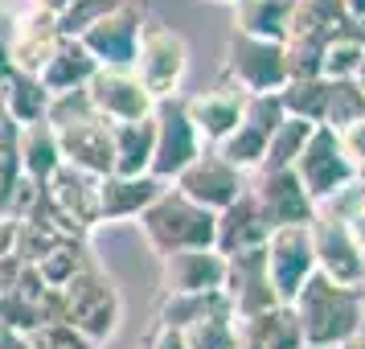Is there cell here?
<instances>
[{
  "mask_svg": "<svg viewBox=\"0 0 365 349\" xmlns=\"http://www.w3.org/2000/svg\"><path fill=\"white\" fill-rule=\"evenodd\" d=\"M336 349H365V316H361V325L349 333V337H345V341H341Z\"/></svg>",
  "mask_w": 365,
  "mask_h": 349,
  "instance_id": "c3c4849f",
  "label": "cell"
},
{
  "mask_svg": "<svg viewBox=\"0 0 365 349\" xmlns=\"http://www.w3.org/2000/svg\"><path fill=\"white\" fill-rule=\"evenodd\" d=\"M135 222H140L144 243H148L160 259H165V255H177V251L214 247V231H217V214L193 206L189 198H181L173 185H168L165 193L152 201Z\"/></svg>",
  "mask_w": 365,
  "mask_h": 349,
  "instance_id": "3957f363",
  "label": "cell"
},
{
  "mask_svg": "<svg viewBox=\"0 0 365 349\" xmlns=\"http://www.w3.org/2000/svg\"><path fill=\"white\" fill-rule=\"evenodd\" d=\"M238 349H259V345H250V341H242V337H238Z\"/></svg>",
  "mask_w": 365,
  "mask_h": 349,
  "instance_id": "816d5d0a",
  "label": "cell"
},
{
  "mask_svg": "<svg viewBox=\"0 0 365 349\" xmlns=\"http://www.w3.org/2000/svg\"><path fill=\"white\" fill-rule=\"evenodd\" d=\"M217 313H234L226 292H197V296H160L156 304V325H173V329H189L193 320Z\"/></svg>",
  "mask_w": 365,
  "mask_h": 349,
  "instance_id": "83f0119b",
  "label": "cell"
},
{
  "mask_svg": "<svg viewBox=\"0 0 365 349\" xmlns=\"http://www.w3.org/2000/svg\"><path fill=\"white\" fill-rule=\"evenodd\" d=\"M299 349H312V345H299Z\"/></svg>",
  "mask_w": 365,
  "mask_h": 349,
  "instance_id": "9f6ffc18",
  "label": "cell"
},
{
  "mask_svg": "<svg viewBox=\"0 0 365 349\" xmlns=\"http://www.w3.org/2000/svg\"><path fill=\"white\" fill-rule=\"evenodd\" d=\"M292 21L287 0H238L234 4V34L263 37V41H283Z\"/></svg>",
  "mask_w": 365,
  "mask_h": 349,
  "instance_id": "4316f807",
  "label": "cell"
},
{
  "mask_svg": "<svg viewBox=\"0 0 365 349\" xmlns=\"http://www.w3.org/2000/svg\"><path fill=\"white\" fill-rule=\"evenodd\" d=\"M292 173L299 177L304 193H308L316 206H324V201L336 198L345 185L357 181L353 168H349V161H345V152H341V144H336V132L324 128V123L312 128V136H308V144L299 148Z\"/></svg>",
  "mask_w": 365,
  "mask_h": 349,
  "instance_id": "52a82bcc",
  "label": "cell"
},
{
  "mask_svg": "<svg viewBox=\"0 0 365 349\" xmlns=\"http://www.w3.org/2000/svg\"><path fill=\"white\" fill-rule=\"evenodd\" d=\"M353 83H357V91L365 95V58H361V66H357V74H353Z\"/></svg>",
  "mask_w": 365,
  "mask_h": 349,
  "instance_id": "f907efd6",
  "label": "cell"
},
{
  "mask_svg": "<svg viewBox=\"0 0 365 349\" xmlns=\"http://www.w3.org/2000/svg\"><path fill=\"white\" fill-rule=\"evenodd\" d=\"M287 4H299V0H287Z\"/></svg>",
  "mask_w": 365,
  "mask_h": 349,
  "instance_id": "db71d44e",
  "label": "cell"
},
{
  "mask_svg": "<svg viewBox=\"0 0 365 349\" xmlns=\"http://www.w3.org/2000/svg\"><path fill=\"white\" fill-rule=\"evenodd\" d=\"M226 4H238V0H226Z\"/></svg>",
  "mask_w": 365,
  "mask_h": 349,
  "instance_id": "11a10c76",
  "label": "cell"
},
{
  "mask_svg": "<svg viewBox=\"0 0 365 349\" xmlns=\"http://www.w3.org/2000/svg\"><path fill=\"white\" fill-rule=\"evenodd\" d=\"M336 144H341V152H345L353 177H357V181H365V119H357V123L341 128V132H336Z\"/></svg>",
  "mask_w": 365,
  "mask_h": 349,
  "instance_id": "60d3db41",
  "label": "cell"
},
{
  "mask_svg": "<svg viewBox=\"0 0 365 349\" xmlns=\"http://www.w3.org/2000/svg\"><path fill=\"white\" fill-rule=\"evenodd\" d=\"M173 189H177L181 198H189L193 206H201V210L222 214L226 206H234V201L247 193V177H242L238 168L226 165L214 148H205L197 161L173 181Z\"/></svg>",
  "mask_w": 365,
  "mask_h": 349,
  "instance_id": "8fae6325",
  "label": "cell"
},
{
  "mask_svg": "<svg viewBox=\"0 0 365 349\" xmlns=\"http://www.w3.org/2000/svg\"><path fill=\"white\" fill-rule=\"evenodd\" d=\"M58 41H62V34H58V13L41 9V4H25L17 17H13V29H9L13 70L41 74L46 58L53 54V46H58Z\"/></svg>",
  "mask_w": 365,
  "mask_h": 349,
  "instance_id": "ac0fdd59",
  "label": "cell"
},
{
  "mask_svg": "<svg viewBox=\"0 0 365 349\" xmlns=\"http://www.w3.org/2000/svg\"><path fill=\"white\" fill-rule=\"evenodd\" d=\"M58 148H62V165L91 173V177H111V123L107 119H83V123H70L58 128Z\"/></svg>",
  "mask_w": 365,
  "mask_h": 349,
  "instance_id": "d6986e66",
  "label": "cell"
},
{
  "mask_svg": "<svg viewBox=\"0 0 365 349\" xmlns=\"http://www.w3.org/2000/svg\"><path fill=\"white\" fill-rule=\"evenodd\" d=\"M132 74L156 103L181 95V83L189 74V46H185V37L173 25H165V21H144Z\"/></svg>",
  "mask_w": 365,
  "mask_h": 349,
  "instance_id": "277c9868",
  "label": "cell"
},
{
  "mask_svg": "<svg viewBox=\"0 0 365 349\" xmlns=\"http://www.w3.org/2000/svg\"><path fill=\"white\" fill-rule=\"evenodd\" d=\"M283 119H287V111H283V103H279V91H271V95H247V103H242V123L255 128L259 136H267V140H271V132L279 128Z\"/></svg>",
  "mask_w": 365,
  "mask_h": 349,
  "instance_id": "f35d334b",
  "label": "cell"
},
{
  "mask_svg": "<svg viewBox=\"0 0 365 349\" xmlns=\"http://www.w3.org/2000/svg\"><path fill=\"white\" fill-rule=\"evenodd\" d=\"M17 136H21V123L0 103V152H17Z\"/></svg>",
  "mask_w": 365,
  "mask_h": 349,
  "instance_id": "ee69618b",
  "label": "cell"
},
{
  "mask_svg": "<svg viewBox=\"0 0 365 349\" xmlns=\"http://www.w3.org/2000/svg\"><path fill=\"white\" fill-rule=\"evenodd\" d=\"M86 95H91V107L95 116L107 119V123H132V119H148L156 99L140 86L132 70H95L91 83H86Z\"/></svg>",
  "mask_w": 365,
  "mask_h": 349,
  "instance_id": "5bb4252c",
  "label": "cell"
},
{
  "mask_svg": "<svg viewBox=\"0 0 365 349\" xmlns=\"http://www.w3.org/2000/svg\"><path fill=\"white\" fill-rule=\"evenodd\" d=\"M160 288H165V296L222 292V288H226V259H222L214 247L165 255V259H160Z\"/></svg>",
  "mask_w": 365,
  "mask_h": 349,
  "instance_id": "e0dca14e",
  "label": "cell"
},
{
  "mask_svg": "<svg viewBox=\"0 0 365 349\" xmlns=\"http://www.w3.org/2000/svg\"><path fill=\"white\" fill-rule=\"evenodd\" d=\"M168 185L156 177H103L99 181V222H132L165 193Z\"/></svg>",
  "mask_w": 365,
  "mask_h": 349,
  "instance_id": "44dd1931",
  "label": "cell"
},
{
  "mask_svg": "<svg viewBox=\"0 0 365 349\" xmlns=\"http://www.w3.org/2000/svg\"><path fill=\"white\" fill-rule=\"evenodd\" d=\"M226 300L238 320H247L255 313L275 308L279 296L271 288V271H267V251H247V255H234L226 259Z\"/></svg>",
  "mask_w": 365,
  "mask_h": 349,
  "instance_id": "9a60e30c",
  "label": "cell"
},
{
  "mask_svg": "<svg viewBox=\"0 0 365 349\" xmlns=\"http://www.w3.org/2000/svg\"><path fill=\"white\" fill-rule=\"evenodd\" d=\"M21 165H17V152H0V218H9V201L21 185Z\"/></svg>",
  "mask_w": 365,
  "mask_h": 349,
  "instance_id": "b9f144b4",
  "label": "cell"
},
{
  "mask_svg": "<svg viewBox=\"0 0 365 349\" xmlns=\"http://www.w3.org/2000/svg\"><path fill=\"white\" fill-rule=\"evenodd\" d=\"M181 103H185V116L193 123L197 140L205 148H217V144L242 123V103H247V95L234 91L230 83H217V86L197 91V95H189V99H181Z\"/></svg>",
  "mask_w": 365,
  "mask_h": 349,
  "instance_id": "2e32d148",
  "label": "cell"
},
{
  "mask_svg": "<svg viewBox=\"0 0 365 349\" xmlns=\"http://www.w3.org/2000/svg\"><path fill=\"white\" fill-rule=\"evenodd\" d=\"M214 152L230 168H238L242 177H250L255 168L263 165V156H267V136H259L255 128H247V123H238V128H234V132L226 136Z\"/></svg>",
  "mask_w": 365,
  "mask_h": 349,
  "instance_id": "1f68e13d",
  "label": "cell"
},
{
  "mask_svg": "<svg viewBox=\"0 0 365 349\" xmlns=\"http://www.w3.org/2000/svg\"><path fill=\"white\" fill-rule=\"evenodd\" d=\"M365 58V41L353 34H336L324 46V58H320V79H329V83H336V79H353L357 74V66H361Z\"/></svg>",
  "mask_w": 365,
  "mask_h": 349,
  "instance_id": "836d02e7",
  "label": "cell"
},
{
  "mask_svg": "<svg viewBox=\"0 0 365 349\" xmlns=\"http://www.w3.org/2000/svg\"><path fill=\"white\" fill-rule=\"evenodd\" d=\"M29 337V345L34 349H99L95 341H86L78 329H70V325H37V329H25Z\"/></svg>",
  "mask_w": 365,
  "mask_h": 349,
  "instance_id": "ab89813d",
  "label": "cell"
},
{
  "mask_svg": "<svg viewBox=\"0 0 365 349\" xmlns=\"http://www.w3.org/2000/svg\"><path fill=\"white\" fill-rule=\"evenodd\" d=\"M144 349H185V337L173 325H152V333L144 337Z\"/></svg>",
  "mask_w": 365,
  "mask_h": 349,
  "instance_id": "7bdbcfd3",
  "label": "cell"
},
{
  "mask_svg": "<svg viewBox=\"0 0 365 349\" xmlns=\"http://www.w3.org/2000/svg\"><path fill=\"white\" fill-rule=\"evenodd\" d=\"M17 165L21 173L29 177V181L46 185L62 168V148H58V132H53L50 123L41 119V123H25L17 136Z\"/></svg>",
  "mask_w": 365,
  "mask_h": 349,
  "instance_id": "603a6c76",
  "label": "cell"
},
{
  "mask_svg": "<svg viewBox=\"0 0 365 349\" xmlns=\"http://www.w3.org/2000/svg\"><path fill=\"white\" fill-rule=\"evenodd\" d=\"M283 111L304 123H324V107H329V79H287L279 91Z\"/></svg>",
  "mask_w": 365,
  "mask_h": 349,
  "instance_id": "f1b7e54d",
  "label": "cell"
},
{
  "mask_svg": "<svg viewBox=\"0 0 365 349\" xmlns=\"http://www.w3.org/2000/svg\"><path fill=\"white\" fill-rule=\"evenodd\" d=\"M267 238H271V222L263 218V210L255 206L250 193L226 206L217 214V231H214V251L222 259H234V255H247V251H263Z\"/></svg>",
  "mask_w": 365,
  "mask_h": 349,
  "instance_id": "ffe728a7",
  "label": "cell"
},
{
  "mask_svg": "<svg viewBox=\"0 0 365 349\" xmlns=\"http://www.w3.org/2000/svg\"><path fill=\"white\" fill-rule=\"evenodd\" d=\"M324 37H283V62L287 79H320V58H324Z\"/></svg>",
  "mask_w": 365,
  "mask_h": 349,
  "instance_id": "8d00e7d4",
  "label": "cell"
},
{
  "mask_svg": "<svg viewBox=\"0 0 365 349\" xmlns=\"http://www.w3.org/2000/svg\"><path fill=\"white\" fill-rule=\"evenodd\" d=\"M0 349H34L21 329H0Z\"/></svg>",
  "mask_w": 365,
  "mask_h": 349,
  "instance_id": "f6af8a7d",
  "label": "cell"
},
{
  "mask_svg": "<svg viewBox=\"0 0 365 349\" xmlns=\"http://www.w3.org/2000/svg\"><path fill=\"white\" fill-rule=\"evenodd\" d=\"M46 206H50V218L58 222V231L83 238L86 231L99 226V177L62 165L46 181Z\"/></svg>",
  "mask_w": 365,
  "mask_h": 349,
  "instance_id": "30bf717a",
  "label": "cell"
},
{
  "mask_svg": "<svg viewBox=\"0 0 365 349\" xmlns=\"http://www.w3.org/2000/svg\"><path fill=\"white\" fill-rule=\"evenodd\" d=\"M95 70L99 66H95V58L83 50V41H78V37H62V41L53 46V54L46 58V66H41L37 79L46 83L50 95H66V91H83Z\"/></svg>",
  "mask_w": 365,
  "mask_h": 349,
  "instance_id": "7402d4cb",
  "label": "cell"
},
{
  "mask_svg": "<svg viewBox=\"0 0 365 349\" xmlns=\"http://www.w3.org/2000/svg\"><path fill=\"white\" fill-rule=\"evenodd\" d=\"M247 193L255 198V206L263 210V218L271 222V231L279 226H308L316 214V201L304 193V185L292 168L279 173H250Z\"/></svg>",
  "mask_w": 365,
  "mask_h": 349,
  "instance_id": "7c38bea8",
  "label": "cell"
},
{
  "mask_svg": "<svg viewBox=\"0 0 365 349\" xmlns=\"http://www.w3.org/2000/svg\"><path fill=\"white\" fill-rule=\"evenodd\" d=\"M25 4H41V0H25Z\"/></svg>",
  "mask_w": 365,
  "mask_h": 349,
  "instance_id": "f5cc1de1",
  "label": "cell"
},
{
  "mask_svg": "<svg viewBox=\"0 0 365 349\" xmlns=\"http://www.w3.org/2000/svg\"><path fill=\"white\" fill-rule=\"evenodd\" d=\"M58 296H62V325L70 329H78L86 341H111L119 329V316H123V300H119V288L115 280L103 271L95 259L83 267V271H74L62 288H58Z\"/></svg>",
  "mask_w": 365,
  "mask_h": 349,
  "instance_id": "7a4b0ae2",
  "label": "cell"
},
{
  "mask_svg": "<svg viewBox=\"0 0 365 349\" xmlns=\"http://www.w3.org/2000/svg\"><path fill=\"white\" fill-rule=\"evenodd\" d=\"M308 243H312V259L320 275H329L332 283H345V288H365V251L353 243L341 218L316 210L308 222Z\"/></svg>",
  "mask_w": 365,
  "mask_h": 349,
  "instance_id": "ba28073f",
  "label": "cell"
},
{
  "mask_svg": "<svg viewBox=\"0 0 365 349\" xmlns=\"http://www.w3.org/2000/svg\"><path fill=\"white\" fill-rule=\"evenodd\" d=\"M185 349H238V316L217 313L205 320H193L189 329H181Z\"/></svg>",
  "mask_w": 365,
  "mask_h": 349,
  "instance_id": "d6a6232c",
  "label": "cell"
},
{
  "mask_svg": "<svg viewBox=\"0 0 365 349\" xmlns=\"http://www.w3.org/2000/svg\"><path fill=\"white\" fill-rule=\"evenodd\" d=\"M201 152H205V144L197 140L193 123L185 116L181 95L156 103V107H152V168H148L152 177L173 185Z\"/></svg>",
  "mask_w": 365,
  "mask_h": 349,
  "instance_id": "8992f818",
  "label": "cell"
},
{
  "mask_svg": "<svg viewBox=\"0 0 365 349\" xmlns=\"http://www.w3.org/2000/svg\"><path fill=\"white\" fill-rule=\"evenodd\" d=\"M263 251H267V271H271L275 296H279V304H292L296 292L316 271L308 226H279V231H271V238H267Z\"/></svg>",
  "mask_w": 365,
  "mask_h": 349,
  "instance_id": "4fadbf2b",
  "label": "cell"
},
{
  "mask_svg": "<svg viewBox=\"0 0 365 349\" xmlns=\"http://www.w3.org/2000/svg\"><path fill=\"white\" fill-rule=\"evenodd\" d=\"M66 4H70V0H41V9H50V13H62Z\"/></svg>",
  "mask_w": 365,
  "mask_h": 349,
  "instance_id": "681fc988",
  "label": "cell"
},
{
  "mask_svg": "<svg viewBox=\"0 0 365 349\" xmlns=\"http://www.w3.org/2000/svg\"><path fill=\"white\" fill-rule=\"evenodd\" d=\"M320 214H332V218H341L349 226V234H353V243L365 251V181H353L345 185L336 198H329L324 206H316Z\"/></svg>",
  "mask_w": 365,
  "mask_h": 349,
  "instance_id": "d590c367",
  "label": "cell"
},
{
  "mask_svg": "<svg viewBox=\"0 0 365 349\" xmlns=\"http://www.w3.org/2000/svg\"><path fill=\"white\" fill-rule=\"evenodd\" d=\"M50 99L53 95L46 91V83L37 74H29V70H13L0 83V103H4V111L17 119L21 128L25 123H41L46 111H50Z\"/></svg>",
  "mask_w": 365,
  "mask_h": 349,
  "instance_id": "484cf974",
  "label": "cell"
},
{
  "mask_svg": "<svg viewBox=\"0 0 365 349\" xmlns=\"http://www.w3.org/2000/svg\"><path fill=\"white\" fill-rule=\"evenodd\" d=\"M119 0H70L66 9L58 13V34L62 37H83L95 21H103Z\"/></svg>",
  "mask_w": 365,
  "mask_h": 349,
  "instance_id": "74e56055",
  "label": "cell"
},
{
  "mask_svg": "<svg viewBox=\"0 0 365 349\" xmlns=\"http://www.w3.org/2000/svg\"><path fill=\"white\" fill-rule=\"evenodd\" d=\"M13 238H17V226H13L9 218H0V259L13 255Z\"/></svg>",
  "mask_w": 365,
  "mask_h": 349,
  "instance_id": "bcb514c9",
  "label": "cell"
},
{
  "mask_svg": "<svg viewBox=\"0 0 365 349\" xmlns=\"http://www.w3.org/2000/svg\"><path fill=\"white\" fill-rule=\"evenodd\" d=\"M312 128H320V123H304V119L287 116L279 128L271 132V140H267V156H263V165L255 168V173H279V168H292L296 165V156H299V148L308 144Z\"/></svg>",
  "mask_w": 365,
  "mask_h": 349,
  "instance_id": "4dcf8cb0",
  "label": "cell"
},
{
  "mask_svg": "<svg viewBox=\"0 0 365 349\" xmlns=\"http://www.w3.org/2000/svg\"><path fill=\"white\" fill-rule=\"evenodd\" d=\"M13 74V54H9V34L0 29V83Z\"/></svg>",
  "mask_w": 365,
  "mask_h": 349,
  "instance_id": "7dc6e473",
  "label": "cell"
},
{
  "mask_svg": "<svg viewBox=\"0 0 365 349\" xmlns=\"http://www.w3.org/2000/svg\"><path fill=\"white\" fill-rule=\"evenodd\" d=\"M222 74L234 91L242 95H271L287 83V62H283V41H263V37L234 34L226 37L222 54Z\"/></svg>",
  "mask_w": 365,
  "mask_h": 349,
  "instance_id": "5b68a950",
  "label": "cell"
},
{
  "mask_svg": "<svg viewBox=\"0 0 365 349\" xmlns=\"http://www.w3.org/2000/svg\"><path fill=\"white\" fill-rule=\"evenodd\" d=\"M238 337L259 349H299L304 345V333H299V320L292 313V304H275L267 313H255L247 320H238Z\"/></svg>",
  "mask_w": 365,
  "mask_h": 349,
  "instance_id": "cb8c5ba5",
  "label": "cell"
},
{
  "mask_svg": "<svg viewBox=\"0 0 365 349\" xmlns=\"http://www.w3.org/2000/svg\"><path fill=\"white\" fill-rule=\"evenodd\" d=\"M292 313H296V320H299L304 345L336 349L349 333L361 325L365 288H345V283H332L329 275L312 271L308 283H304L296 292V300H292Z\"/></svg>",
  "mask_w": 365,
  "mask_h": 349,
  "instance_id": "6da1fadb",
  "label": "cell"
},
{
  "mask_svg": "<svg viewBox=\"0 0 365 349\" xmlns=\"http://www.w3.org/2000/svg\"><path fill=\"white\" fill-rule=\"evenodd\" d=\"M357 119H365V95L357 91V83H353V79H336V83H329V107H324V128L341 132V128L357 123Z\"/></svg>",
  "mask_w": 365,
  "mask_h": 349,
  "instance_id": "e575fe53",
  "label": "cell"
},
{
  "mask_svg": "<svg viewBox=\"0 0 365 349\" xmlns=\"http://www.w3.org/2000/svg\"><path fill=\"white\" fill-rule=\"evenodd\" d=\"M86 263H91L86 243L83 238H74V234H62V238H58V243H53V247L34 263V271L50 283V288H62V283H66L74 271H83Z\"/></svg>",
  "mask_w": 365,
  "mask_h": 349,
  "instance_id": "f546056e",
  "label": "cell"
},
{
  "mask_svg": "<svg viewBox=\"0 0 365 349\" xmlns=\"http://www.w3.org/2000/svg\"><path fill=\"white\" fill-rule=\"evenodd\" d=\"M140 29H144V9L135 0H119L103 21H95L78 41L83 50L95 58L103 70H132L135 46H140Z\"/></svg>",
  "mask_w": 365,
  "mask_h": 349,
  "instance_id": "9c48e42d",
  "label": "cell"
},
{
  "mask_svg": "<svg viewBox=\"0 0 365 349\" xmlns=\"http://www.w3.org/2000/svg\"><path fill=\"white\" fill-rule=\"evenodd\" d=\"M111 161L115 177H148L152 168V116L132 123H111Z\"/></svg>",
  "mask_w": 365,
  "mask_h": 349,
  "instance_id": "d4e9b609",
  "label": "cell"
}]
</instances>
